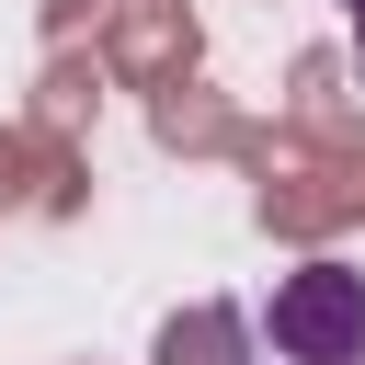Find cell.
Here are the masks:
<instances>
[{
  "label": "cell",
  "mask_w": 365,
  "mask_h": 365,
  "mask_svg": "<svg viewBox=\"0 0 365 365\" xmlns=\"http://www.w3.org/2000/svg\"><path fill=\"white\" fill-rule=\"evenodd\" d=\"M285 365H365V274L354 262H297L262 308Z\"/></svg>",
  "instance_id": "cell-1"
},
{
  "label": "cell",
  "mask_w": 365,
  "mask_h": 365,
  "mask_svg": "<svg viewBox=\"0 0 365 365\" xmlns=\"http://www.w3.org/2000/svg\"><path fill=\"white\" fill-rule=\"evenodd\" d=\"M228 331H240L228 308H194V319H171V331H160V365H217V354H228Z\"/></svg>",
  "instance_id": "cell-2"
},
{
  "label": "cell",
  "mask_w": 365,
  "mask_h": 365,
  "mask_svg": "<svg viewBox=\"0 0 365 365\" xmlns=\"http://www.w3.org/2000/svg\"><path fill=\"white\" fill-rule=\"evenodd\" d=\"M342 23H354V46H365V0H342Z\"/></svg>",
  "instance_id": "cell-3"
}]
</instances>
